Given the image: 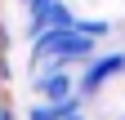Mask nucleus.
<instances>
[{
	"instance_id": "f257e3e1",
	"label": "nucleus",
	"mask_w": 125,
	"mask_h": 120,
	"mask_svg": "<svg viewBox=\"0 0 125 120\" xmlns=\"http://www.w3.org/2000/svg\"><path fill=\"white\" fill-rule=\"evenodd\" d=\"M121 71H125V53H103V58L94 53L89 62L81 67V80H76V94H81V98H85V94H94V89H98V85H103L107 76H121Z\"/></svg>"
},
{
	"instance_id": "f03ea898",
	"label": "nucleus",
	"mask_w": 125,
	"mask_h": 120,
	"mask_svg": "<svg viewBox=\"0 0 125 120\" xmlns=\"http://www.w3.org/2000/svg\"><path fill=\"white\" fill-rule=\"evenodd\" d=\"M36 89H40L45 102H81V94H76V76H72V71H62V67L45 71V76L36 80Z\"/></svg>"
},
{
	"instance_id": "7ed1b4c3",
	"label": "nucleus",
	"mask_w": 125,
	"mask_h": 120,
	"mask_svg": "<svg viewBox=\"0 0 125 120\" xmlns=\"http://www.w3.org/2000/svg\"><path fill=\"white\" fill-rule=\"evenodd\" d=\"M0 120H13V116H9V107H0Z\"/></svg>"
}]
</instances>
